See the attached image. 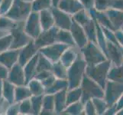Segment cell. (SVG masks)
Returning <instances> with one entry per match:
<instances>
[{
    "instance_id": "obj_1",
    "label": "cell",
    "mask_w": 123,
    "mask_h": 115,
    "mask_svg": "<svg viewBox=\"0 0 123 115\" xmlns=\"http://www.w3.org/2000/svg\"><path fill=\"white\" fill-rule=\"evenodd\" d=\"M87 64L82 54L77 55L74 62L67 68V80L68 82V90L80 86L83 78L86 73Z\"/></svg>"
},
{
    "instance_id": "obj_2",
    "label": "cell",
    "mask_w": 123,
    "mask_h": 115,
    "mask_svg": "<svg viewBox=\"0 0 123 115\" xmlns=\"http://www.w3.org/2000/svg\"><path fill=\"white\" fill-rule=\"evenodd\" d=\"M109 69L110 61L105 60L95 65H86V74L105 90Z\"/></svg>"
},
{
    "instance_id": "obj_3",
    "label": "cell",
    "mask_w": 123,
    "mask_h": 115,
    "mask_svg": "<svg viewBox=\"0 0 123 115\" xmlns=\"http://www.w3.org/2000/svg\"><path fill=\"white\" fill-rule=\"evenodd\" d=\"M80 87L82 89V97L80 101L83 104H85L88 100L92 97L104 98V89L102 88L90 77H88L86 73L83 76Z\"/></svg>"
},
{
    "instance_id": "obj_4",
    "label": "cell",
    "mask_w": 123,
    "mask_h": 115,
    "mask_svg": "<svg viewBox=\"0 0 123 115\" xmlns=\"http://www.w3.org/2000/svg\"><path fill=\"white\" fill-rule=\"evenodd\" d=\"M31 11V2L24 0H14L9 10L4 15L15 22H25Z\"/></svg>"
},
{
    "instance_id": "obj_5",
    "label": "cell",
    "mask_w": 123,
    "mask_h": 115,
    "mask_svg": "<svg viewBox=\"0 0 123 115\" xmlns=\"http://www.w3.org/2000/svg\"><path fill=\"white\" fill-rule=\"evenodd\" d=\"M81 54L87 65H95L106 60V56L96 43L89 41L88 43L81 48Z\"/></svg>"
},
{
    "instance_id": "obj_6",
    "label": "cell",
    "mask_w": 123,
    "mask_h": 115,
    "mask_svg": "<svg viewBox=\"0 0 123 115\" xmlns=\"http://www.w3.org/2000/svg\"><path fill=\"white\" fill-rule=\"evenodd\" d=\"M24 30L25 33L32 39L37 38L42 32L40 22L39 12L31 11L28 17L25 22Z\"/></svg>"
},
{
    "instance_id": "obj_7",
    "label": "cell",
    "mask_w": 123,
    "mask_h": 115,
    "mask_svg": "<svg viewBox=\"0 0 123 115\" xmlns=\"http://www.w3.org/2000/svg\"><path fill=\"white\" fill-rule=\"evenodd\" d=\"M67 48H69V46L65 44L55 42L54 44L40 48L39 52L52 63H54L60 61L61 54Z\"/></svg>"
},
{
    "instance_id": "obj_8",
    "label": "cell",
    "mask_w": 123,
    "mask_h": 115,
    "mask_svg": "<svg viewBox=\"0 0 123 115\" xmlns=\"http://www.w3.org/2000/svg\"><path fill=\"white\" fill-rule=\"evenodd\" d=\"M25 22L21 23L18 27L12 29L9 32L12 35V42L10 49H20L26 45L32 38L29 37L24 30Z\"/></svg>"
},
{
    "instance_id": "obj_9",
    "label": "cell",
    "mask_w": 123,
    "mask_h": 115,
    "mask_svg": "<svg viewBox=\"0 0 123 115\" xmlns=\"http://www.w3.org/2000/svg\"><path fill=\"white\" fill-rule=\"evenodd\" d=\"M50 11H51L54 16L55 26L57 27L59 29L70 30L72 22H73L72 15L66 13L57 7L52 6L50 8Z\"/></svg>"
},
{
    "instance_id": "obj_10",
    "label": "cell",
    "mask_w": 123,
    "mask_h": 115,
    "mask_svg": "<svg viewBox=\"0 0 123 115\" xmlns=\"http://www.w3.org/2000/svg\"><path fill=\"white\" fill-rule=\"evenodd\" d=\"M105 89L106 91L105 93H104V97L107 105H112L116 103L118 97L123 95V84L119 85L113 81L106 82Z\"/></svg>"
},
{
    "instance_id": "obj_11",
    "label": "cell",
    "mask_w": 123,
    "mask_h": 115,
    "mask_svg": "<svg viewBox=\"0 0 123 115\" xmlns=\"http://www.w3.org/2000/svg\"><path fill=\"white\" fill-rule=\"evenodd\" d=\"M58 29L59 28L54 25V26L48 29V30H43L37 38L34 39L35 45L40 49L43 48V47L48 46L57 42L56 38Z\"/></svg>"
},
{
    "instance_id": "obj_12",
    "label": "cell",
    "mask_w": 123,
    "mask_h": 115,
    "mask_svg": "<svg viewBox=\"0 0 123 115\" xmlns=\"http://www.w3.org/2000/svg\"><path fill=\"white\" fill-rule=\"evenodd\" d=\"M7 80L15 86L26 85V78H25L23 66L18 63H16L8 70Z\"/></svg>"
},
{
    "instance_id": "obj_13",
    "label": "cell",
    "mask_w": 123,
    "mask_h": 115,
    "mask_svg": "<svg viewBox=\"0 0 123 115\" xmlns=\"http://www.w3.org/2000/svg\"><path fill=\"white\" fill-rule=\"evenodd\" d=\"M70 32L73 36L76 45H77L80 49L83 48L84 46H86L89 41L86 34L83 28L74 19L70 28Z\"/></svg>"
},
{
    "instance_id": "obj_14",
    "label": "cell",
    "mask_w": 123,
    "mask_h": 115,
    "mask_svg": "<svg viewBox=\"0 0 123 115\" xmlns=\"http://www.w3.org/2000/svg\"><path fill=\"white\" fill-rule=\"evenodd\" d=\"M38 52L39 48L35 45L34 39H31L26 45H25L23 48L19 49L18 63L22 66H24Z\"/></svg>"
},
{
    "instance_id": "obj_15",
    "label": "cell",
    "mask_w": 123,
    "mask_h": 115,
    "mask_svg": "<svg viewBox=\"0 0 123 115\" xmlns=\"http://www.w3.org/2000/svg\"><path fill=\"white\" fill-rule=\"evenodd\" d=\"M57 7L70 15L84 8L79 0H60Z\"/></svg>"
},
{
    "instance_id": "obj_16",
    "label": "cell",
    "mask_w": 123,
    "mask_h": 115,
    "mask_svg": "<svg viewBox=\"0 0 123 115\" xmlns=\"http://www.w3.org/2000/svg\"><path fill=\"white\" fill-rule=\"evenodd\" d=\"M19 49H8L0 53V63L5 65L9 70L11 68L18 63Z\"/></svg>"
},
{
    "instance_id": "obj_17",
    "label": "cell",
    "mask_w": 123,
    "mask_h": 115,
    "mask_svg": "<svg viewBox=\"0 0 123 115\" xmlns=\"http://www.w3.org/2000/svg\"><path fill=\"white\" fill-rule=\"evenodd\" d=\"M38 56L39 52L23 66L25 78H26V85L29 81H31L35 78L37 74V60H38Z\"/></svg>"
},
{
    "instance_id": "obj_18",
    "label": "cell",
    "mask_w": 123,
    "mask_h": 115,
    "mask_svg": "<svg viewBox=\"0 0 123 115\" xmlns=\"http://www.w3.org/2000/svg\"><path fill=\"white\" fill-rule=\"evenodd\" d=\"M67 91L63 90L54 94V111L55 114H61L67 108Z\"/></svg>"
},
{
    "instance_id": "obj_19",
    "label": "cell",
    "mask_w": 123,
    "mask_h": 115,
    "mask_svg": "<svg viewBox=\"0 0 123 115\" xmlns=\"http://www.w3.org/2000/svg\"><path fill=\"white\" fill-rule=\"evenodd\" d=\"M15 85L9 82L7 79L2 81V97L8 104H12L15 102Z\"/></svg>"
},
{
    "instance_id": "obj_20",
    "label": "cell",
    "mask_w": 123,
    "mask_h": 115,
    "mask_svg": "<svg viewBox=\"0 0 123 115\" xmlns=\"http://www.w3.org/2000/svg\"><path fill=\"white\" fill-rule=\"evenodd\" d=\"M39 17L42 31L48 30V29L54 26V19L50 8L41 11L39 12Z\"/></svg>"
},
{
    "instance_id": "obj_21",
    "label": "cell",
    "mask_w": 123,
    "mask_h": 115,
    "mask_svg": "<svg viewBox=\"0 0 123 115\" xmlns=\"http://www.w3.org/2000/svg\"><path fill=\"white\" fill-rule=\"evenodd\" d=\"M41 114H55L54 96L50 94H44Z\"/></svg>"
},
{
    "instance_id": "obj_22",
    "label": "cell",
    "mask_w": 123,
    "mask_h": 115,
    "mask_svg": "<svg viewBox=\"0 0 123 115\" xmlns=\"http://www.w3.org/2000/svg\"><path fill=\"white\" fill-rule=\"evenodd\" d=\"M78 54L76 53L74 49V47H69L67 48L64 52L61 54V57L60 58V61L67 68L74 62V61L77 58Z\"/></svg>"
},
{
    "instance_id": "obj_23",
    "label": "cell",
    "mask_w": 123,
    "mask_h": 115,
    "mask_svg": "<svg viewBox=\"0 0 123 115\" xmlns=\"http://www.w3.org/2000/svg\"><path fill=\"white\" fill-rule=\"evenodd\" d=\"M57 42L65 44L68 45L69 47H74L77 46L74 42L70 30H64V29H58V32L57 33V38H56Z\"/></svg>"
},
{
    "instance_id": "obj_24",
    "label": "cell",
    "mask_w": 123,
    "mask_h": 115,
    "mask_svg": "<svg viewBox=\"0 0 123 115\" xmlns=\"http://www.w3.org/2000/svg\"><path fill=\"white\" fill-rule=\"evenodd\" d=\"M105 13L114 27L118 28L123 25V11H118L117 9L113 10L112 8H109L105 11Z\"/></svg>"
},
{
    "instance_id": "obj_25",
    "label": "cell",
    "mask_w": 123,
    "mask_h": 115,
    "mask_svg": "<svg viewBox=\"0 0 123 115\" xmlns=\"http://www.w3.org/2000/svg\"><path fill=\"white\" fill-rule=\"evenodd\" d=\"M63 90H68V82L67 79H59L57 78L50 87L45 90V94L54 95Z\"/></svg>"
},
{
    "instance_id": "obj_26",
    "label": "cell",
    "mask_w": 123,
    "mask_h": 115,
    "mask_svg": "<svg viewBox=\"0 0 123 115\" xmlns=\"http://www.w3.org/2000/svg\"><path fill=\"white\" fill-rule=\"evenodd\" d=\"M31 93L27 85L15 86V102H21L25 99L30 98Z\"/></svg>"
},
{
    "instance_id": "obj_27",
    "label": "cell",
    "mask_w": 123,
    "mask_h": 115,
    "mask_svg": "<svg viewBox=\"0 0 123 115\" xmlns=\"http://www.w3.org/2000/svg\"><path fill=\"white\" fill-rule=\"evenodd\" d=\"M23 22H15L6 15H0V31L10 32L12 29L17 28Z\"/></svg>"
},
{
    "instance_id": "obj_28",
    "label": "cell",
    "mask_w": 123,
    "mask_h": 115,
    "mask_svg": "<svg viewBox=\"0 0 123 115\" xmlns=\"http://www.w3.org/2000/svg\"><path fill=\"white\" fill-rule=\"evenodd\" d=\"M32 95H42L45 94V88L39 80L33 78L27 84Z\"/></svg>"
},
{
    "instance_id": "obj_29",
    "label": "cell",
    "mask_w": 123,
    "mask_h": 115,
    "mask_svg": "<svg viewBox=\"0 0 123 115\" xmlns=\"http://www.w3.org/2000/svg\"><path fill=\"white\" fill-rule=\"evenodd\" d=\"M51 71L53 74L59 79H67V68L60 61L53 63Z\"/></svg>"
},
{
    "instance_id": "obj_30",
    "label": "cell",
    "mask_w": 123,
    "mask_h": 115,
    "mask_svg": "<svg viewBox=\"0 0 123 115\" xmlns=\"http://www.w3.org/2000/svg\"><path fill=\"white\" fill-rule=\"evenodd\" d=\"M107 78L113 81L123 84V63L121 65L112 68V70L109 69Z\"/></svg>"
},
{
    "instance_id": "obj_31",
    "label": "cell",
    "mask_w": 123,
    "mask_h": 115,
    "mask_svg": "<svg viewBox=\"0 0 123 115\" xmlns=\"http://www.w3.org/2000/svg\"><path fill=\"white\" fill-rule=\"evenodd\" d=\"M82 97V89L80 87L76 88L67 91V107L68 105L79 101Z\"/></svg>"
},
{
    "instance_id": "obj_32",
    "label": "cell",
    "mask_w": 123,
    "mask_h": 115,
    "mask_svg": "<svg viewBox=\"0 0 123 115\" xmlns=\"http://www.w3.org/2000/svg\"><path fill=\"white\" fill-rule=\"evenodd\" d=\"M52 6V0H34L31 2L32 11L37 12H40L45 9H50Z\"/></svg>"
},
{
    "instance_id": "obj_33",
    "label": "cell",
    "mask_w": 123,
    "mask_h": 115,
    "mask_svg": "<svg viewBox=\"0 0 123 115\" xmlns=\"http://www.w3.org/2000/svg\"><path fill=\"white\" fill-rule=\"evenodd\" d=\"M82 112H84V104L82 103L81 101H79L67 106L63 113L66 114L77 115Z\"/></svg>"
},
{
    "instance_id": "obj_34",
    "label": "cell",
    "mask_w": 123,
    "mask_h": 115,
    "mask_svg": "<svg viewBox=\"0 0 123 115\" xmlns=\"http://www.w3.org/2000/svg\"><path fill=\"white\" fill-rule=\"evenodd\" d=\"M52 65L53 63L39 52L38 60L37 64V73L42 71H51Z\"/></svg>"
},
{
    "instance_id": "obj_35",
    "label": "cell",
    "mask_w": 123,
    "mask_h": 115,
    "mask_svg": "<svg viewBox=\"0 0 123 115\" xmlns=\"http://www.w3.org/2000/svg\"><path fill=\"white\" fill-rule=\"evenodd\" d=\"M43 97H44V95H31V97H30L34 114H35V115L41 114V110H42V103H43Z\"/></svg>"
},
{
    "instance_id": "obj_36",
    "label": "cell",
    "mask_w": 123,
    "mask_h": 115,
    "mask_svg": "<svg viewBox=\"0 0 123 115\" xmlns=\"http://www.w3.org/2000/svg\"><path fill=\"white\" fill-rule=\"evenodd\" d=\"M72 18H73V19L75 20L78 24H80L81 26H83V25L86 24L92 17L90 16L89 12L83 8V9L79 11L74 15H72Z\"/></svg>"
},
{
    "instance_id": "obj_37",
    "label": "cell",
    "mask_w": 123,
    "mask_h": 115,
    "mask_svg": "<svg viewBox=\"0 0 123 115\" xmlns=\"http://www.w3.org/2000/svg\"><path fill=\"white\" fill-rule=\"evenodd\" d=\"M19 114H34L30 98L19 102Z\"/></svg>"
},
{
    "instance_id": "obj_38",
    "label": "cell",
    "mask_w": 123,
    "mask_h": 115,
    "mask_svg": "<svg viewBox=\"0 0 123 115\" xmlns=\"http://www.w3.org/2000/svg\"><path fill=\"white\" fill-rule=\"evenodd\" d=\"M93 104L95 106L96 110V114H101L105 112V109L109 106L107 105L106 102L104 101L103 98H99V97H92L91 98Z\"/></svg>"
},
{
    "instance_id": "obj_39",
    "label": "cell",
    "mask_w": 123,
    "mask_h": 115,
    "mask_svg": "<svg viewBox=\"0 0 123 115\" xmlns=\"http://www.w3.org/2000/svg\"><path fill=\"white\" fill-rule=\"evenodd\" d=\"M12 42V35L10 32L0 38V53L10 49Z\"/></svg>"
},
{
    "instance_id": "obj_40",
    "label": "cell",
    "mask_w": 123,
    "mask_h": 115,
    "mask_svg": "<svg viewBox=\"0 0 123 115\" xmlns=\"http://www.w3.org/2000/svg\"><path fill=\"white\" fill-rule=\"evenodd\" d=\"M112 0H94V8L98 12H105L111 8Z\"/></svg>"
},
{
    "instance_id": "obj_41",
    "label": "cell",
    "mask_w": 123,
    "mask_h": 115,
    "mask_svg": "<svg viewBox=\"0 0 123 115\" xmlns=\"http://www.w3.org/2000/svg\"><path fill=\"white\" fill-rule=\"evenodd\" d=\"M5 114L8 115H18L19 114V103L14 102L13 104H9L7 108Z\"/></svg>"
},
{
    "instance_id": "obj_42",
    "label": "cell",
    "mask_w": 123,
    "mask_h": 115,
    "mask_svg": "<svg viewBox=\"0 0 123 115\" xmlns=\"http://www.w3.org/2000/svg\"><path fill=\"white\" fill-rule=\"evenodd\" d=\"M14 0H2L0 4V15H4L9 10Z\"/></svg>"
},
{
    "instance_id": "obj_43",
    "label": "cell",
    "mask_w": 123,
    "mask_h": 115,
    "mask_svg": "<svg viewBox=\"0 0 123 115\" xmlns=\"http://www.w3.org/2000/svg\"><path fill=\"white\" fill-rule=\"evenodd\" d=\"M84 112L86 114H96V110L92 99L88 100L84 104Z\"/></svg>"
},
{
    "instance_id": "obj_44",
    "label": "cell",
    "mask_w": 123,
    "mask_h": 115,
    "mask_svg": "<svg viewBox=\"0 0 123 115\" xmlns=\"http://www.w3.org/2000/svg\"><path fill=\"white\" fill-rule=\"evenodd\" d=\"M57 78H56V77H55L54 74H53V73H52V74H50L49 77H48L47 78H45L44 80H43V81H41V83H42V84H43V86L44 87V88H45V90L47 88H48L49 87H50L51 85L54 84V82L55 81V80H56Z\"/></svg>"
},
{
    "instance_id": "obj_45",
    "label": "cell",
    "mask_w": 123,
    "mask_h": 115,
    "mask_svg": "<svg viewBox=\"0 0 123 115\" xmlns=\"http://www.w3.org/2000/svg\"><path fill=\"white\" fill-rule=\"evenodd\" d=\"M83 5L84 9L86 11L90 10L91 8H94V0H79Z\"/></svg>"
},
{
    "instance_id": "obj_46",
    "label": "cell",
    "mask_w": 123,
    "mask_h": 115,
    "mask_svg": "<svg viewBox=\"0 0 123 115\" xmlns=\"http://www.w3.org/2000/svg\"><path fill=\"white\" fill-rule=\"evenodd\" d=\"M110 8H115V9L123 11V0H112Z\"/></svg>"
},
{
    "instance_id": "obj_47",
    "label": "cell",
    "mask_w": 123,
    "mask_h": 115,
    "mask_svg": "<svg viewBox=\"0 0 123 115\" xmlns=\"http://www.w3.org/2000/svg\"><path fill=\"white\" fill-rule=\"evenodd\" d=\"M8 74V69L3 65L2 64L0 63V80H5L7 79Z\"/></svg>"
},
{
    "instance_id": "obj_48",
    "label": "cell",
    "mask_w": 123,
    "mask_h": 115,
    "mask_svg": "<svg viewBox=\"0 0 123 115\" xmlns=\"http://www.w3.org/2000/svg\"><path fill=\"white\" fill-rule=\"evenodd\" d=\"M8 105H9V104L4 98L0 100V114H2V112H4V114L6 113V110L8 107Z\"/></svg>"
},
{
    "instance_id": "obj_49",
    "label": "cell",
    "mask_w": 123,
    "mask_h": 115,
    "mask_svg": "<svg viewBox=\"0 0 123 115\" xmlns=\"http://www.w3.org/2000/svg\"><path fill=\"white\" fill-rule=\"evenodd\" d=\"M2 81L3 80H0V100H2Z\"/></svg>"
},
{
    "instance_id": "obj_50",
    "label": "cell",
    "mask_w": 123,
    "mask_h": 115,
    "mask_svg": "<svg viewBox=\"0 0 123 115\" xmlns=\"http://www.w3.org/2000/svg\"><path fill=\"white\" fill-rule=\"evenodd\" d=\"M60 0H52V3H53V6L54 7H57Z\"/></svg>"
},
{
    "instance_id": "obj_51",
    "label": "cell",
    "mask_w": 123,
    "mask_h": 115,
    "mask_svg": "<svg viewBox=\"0 0 123 115\" xmlns=\"http://www.w3.org/2000/svg\"><path fill=\"white\" fill-rule=\"evenodd\" d=\"M24 1H25V2H32L34 0H24Z\"/></svg>"
},
{
    "instance_id": "obj_52",
    "label": "cell",
    "mask_w": 123,
    "mask_h": 115,
    "mask_svg": "<svg viewBox=\"0 0 123 115\" xmlns=\"http://www.w3.org/2000/svg\"><path fill=\"white\" fill-rule=\"evenodd\" d=\"M122 30H123V25H122Z\"/></svg>"
},
{
    "instance_id": "obj_53",
    "label": "cell",
    "mask_w": 123,
    "mask_h": 115,
    "mask_svg": "<svg viewBox=\"0 0 123 115\" xmlns=\"http://www.w3.org/2000/svg\"><path fill=\"white\" fill-rule=\"evenodd\" d=\"M2 2V0H0V4H1V2Z\"/></svg>"
}]
</instances>
